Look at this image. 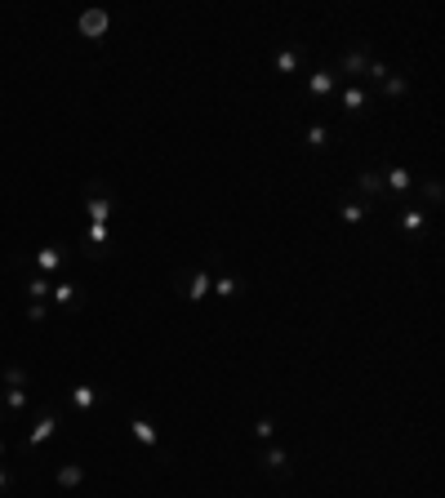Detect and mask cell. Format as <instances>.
I'll use <instances>...</instances> for the list:
<instances>
[{
	"label": "cell",
	"instance_id": "cell-24",
	"mask_svg": "<svg viewBox=\"0 0 445 498\" xmlns=\"http://www.w3.org/2000/svg\"><path fill=\"white\" fill-rule=\"evenodd\" d=\"M5 387H27V369L9 365V369H5Z\"/></svg>",
	"mask_w": 445,
	"mask_h": 498
},
{
	"label": "cell",
	"instance_id": "cell-12",
	"mask_svg": "<svg viewBox=\"0 0 445 498\" xmlns=\"http://www.w3.org/2000/svg\"><path fill=\"white\" fill-rule=\"evenodd\" d=\"M356 187H360V196H365V200H374V196H383V174H374V169H360V174H356Z\"/></svg>",
	"mask_w": 445,
	"mask_h": 498
},
{
	"label": "cell",
	"instance_id": "cell-9",
	"mask_svg": "<svg viewBox=\"0 0 445 498\" xmlns=\"http://www.w3.org/2000/svg\"><path fill=\"white\" fill-rule=\"evenodd\" d=\"M214 289V281H210V272H191L187 281H183V294L191 298V302H205V294Z\"/></svg>",
	"mask_w": 445,
	"mask_h": 498
},
{
	"label": "cell",
	"instance_id": "cell-21",
	"mask_svg": "<svg viewBox=\"0 0 445 498\" xmlns=\"http://www.w3.org/2000/svg\"><path fill=\"white\" fill-rule=\"evenodd\" d=\"M383 94H388V98H405V94H410V85H405V76H396V71H392V76L383 80Z\"/></svg>",
	"mask_w": 445,
	"mask_h": 498
},
{
	"label": "cell",
	"instance_id": "cell-18",
	"mask_svg": "<svg viewBox=\"0 0 445 498\" xmlns=\"http://www.w3.org/2000/svg\"><path fill=\"white\" fill-rule=\"evenodd\" d=\"M365 214H370V205H356V200H343V205H339V218H343V223H365Z\"/></svg>",
	"mask_w": 445,
	"mask_h": 498
},
{
	"label": "cell",
	"instance_id": "cell-15",
	"mask_svg": "<svg viewBox=\"0 0 445 498\" xmlns=\"http://www.w3.org/2000/svg\"><path fill=\"white\" fill-rule=\"evenodd\" d=\"M50 298L58 302V307H71V302H80V289H76V285H67V281H58V285L50 289Z\"/></svg>",
	"mask_w": 445,
	"mask_h": 498
},
{
	"label": "cell",
	"instance_id": "cell-6",
	"mask_svg": "<svg viewBox=\"0 0 445 498\" xmlns=\"http://www.w3.org/2000/svg\"><path fill=\"white\" fill-rule=\"evenodd\" d=\"M370 63H374V58H370L365 50H347V54L339 58V71H334V76H365Z\"/></svg>",
	"mask_w": 445,
	"mask_h": 498
},
{
	"label": "cell",
	"instance_id": "cell-8",
	"mask_svg": "<svg viewBox=\"0 0 445 498\" xmlns=\"http://www.w3.org/2000/svg\"><path fill=\"white\" fill-rule=\"evenodd\" d=\"M334 80H339V76H334L330 67L312 71V80H307V94H312V98H334Z\"/></svg>",
	"mask_w": 445,
	"mask_h": 498
},
{
	"label": "cell",
	"instance_id": "cell-5",
	"mask_svg": "<svg viewBox=\"0 0 445 498\" xmlns=\"http://www.w3.org/2000/svg\"><path fill=\"white\" fill-rule=\"evenodd\" d=\"M54 427H58L54 409H41V418H36V427L27 432V441H22V445H27V449H36V445H45V441H50V436H54Z\"/></svg>",
	"mask_w": 445,
	"mask_h": 498
},
{
	"label": "cell",
	"instance_id": "cell-3",
	"mask_svg": "<svg viewBox=\"0 0 445 498\" xmlns=\"http://www.w3.org/2000/svg\"><path fill=\"white\" fill-rule=\"evenodd\" d=\"M22 409H27V387H5V396H0V423L18 418Z\"/></svg>",
	"mask_w": 445,
	"mask_h": 498
},
{
	"label": "cell",
	"instance_id": "cell-14",
	"mask_svg": "<svg viewBox=\"0 0 445 498\" xmlns=\"http://www.w3.org/2000/svg\"><path fill=\"white\" fill-rule=\"evenodd\" d=\"M80 481H85V467H80V463H63V467H58V485H63V490H76Z\"/></svg>",
	"mask_w": 445,
	"mask_h": 498
},
{
	"label": "cell",
	"instance_id": "cell-2",
	"mask_svg": "<svg viewBox=\"0 0 445 498\" xmlns=\"http://www.w3.org/2000/svg\"><path fill=\"white\" fill-rule=\"evenodd\" d=\"M258 463H263V471H268V476H281V481L294 471V467H290V454H285L281 445H268V449L258 454Z\"/></svg>",
	"mask_w": 445,
	"mask_h": 498
},
{
	"label": "cell",
	"instance_id": "cell-1",
	"mask_svg": "<svg viewBox=\"0 0 445 498\" xmlns=\"http://www.w3.org/2000/svg\"><path fill=\"white\" fill-rule=\"evenodd\" d=\"M370 103H374V94H370V89H360V85H347V89L339 94L343 116H360V112H370Z\"/></svg>",
	"mask_w": 445,
	"mask_h": 498
},
{
	"label": "cell",
	"instance_id": "cell-13",
	"mask_svg": "<svg viewBox=\"0 0 445 498\" xmlns=\"http://www.w3.org/2000/svg\"><path fill=\"white\" fill-rule=\"evenodd\" d=\"M330 142H334L330 125H307V147H312V152H326Z\"/></svg>",
	"mask_w": 445,
	"mask_h": 498
},
{
	"label": "cell",
	"instance_id": "cell-27",
	"mask_svg": "<svg viewBox=\"0 0 445 498\" xmlns=\"http://www.w3.org/2000/svg\"><path fill=\"white\" fill-rule=\"evenodd\" d=\"M423 191H428V200H432V205H441V196H445V191H441V183H428Z\"/></svg>",
	"mask_w": 445,
	"mask_h": 498
},
{
	"label": "cell",
	"instance_id": "cell-26",
	"mask_svg": "<svg viewBox=\"0 0 445 498\" xmlns=\"http://www.w3.org/2000/svg\"><path fill=\"white\" fill-rule=\"evenodd\" d=\"M45 316H50V307H45V302H31V307H27V321H36V325H41Z\"/></svg>",
	"mask_w": 445,
	"mask_h": 498
},
{
	"label": "cell",
	"instance_id": "cell-22",
	"mask_svg": "<svg viewBox=\"0 0 445 498\" xmlns=\"http://www.w3.org/2000/svg\"><path fill=\"white\" fill-rule=\"evenodd\" d=\"M401 223H405V232H423V227H428V214H423V210H401Z\"/></svg>",
	"mask_w": 445,
	"mask_h": 498
},
{
	"label": "cell",
	"instance_id": "cell-16",
	"mask_svg": "<svg viewBox=\"0 0 445 498\" xmlns=\"http://www.w3.org/2000/svg\"><path fill=\"white\" fill-rule=\"evenodd\" d=\"M85 245H89V258H99V254H103V245H107V227H103V223H89Z\"/></svg>",
	"mask_w": 445,
	"mask_h": 498
},
{
	"label": "cell",
	"instance_id": "cell-19",
	"mask_svg": "<svg viewBox=\"0 0 445 498\" xmlns=\"http://www.w3.org/2000/svg\"><path fill=\"white\" fill-rule=\"evenodd\" d=\"M50 289H54V281H50V276H41V272H31V276H27V294H31L36 302H41L45 294H50Z\"/></svg>",
	"mask_w": 445,
	"mask_h": 498
},
{
	"label": "cell",
	"instance_id": "cell-28",
	"mask_svg": "<svg viewBox=\"0 0 445 498\" xmlns=\"http://www.w3.org/2000/svg\"><path fill=\"white\" fill-rule=\"evenodd\" d=\"M9 490H14V476H9V471L0 467V494H9Z\"/></svg>",
	"mask_w": 445,
	"mask_h": 498
},
{
	"label": "cell",
	"instance_id": "cell-7",
	"mask_svg": "<svg viewBox=\"0 0 445 498\" xmlns=\"http://www.w3.org/2000/svg\"><path fill=\"white\" fill-rule=\"evenodd\" d=\"M63 263H67V249H58V245L36 249V258H31V267H41V276L45 272H63Z\"/></svg>",
	"mask_w": 445,
	"mask_h": 498
},
{
	"label": "cell",
	"instance_id": "cell-23",
	"mask_svg": "<svg viewBox=\"0 0 445 498\" xmlns=\"http://www.w3.org/2000/svg\"><path fill=\"white\" fill-rule=\"evenodd\" d=\"M240 289H245V285H240L236 276H223V281H214V294H219V298H236Z\"/></svg>",
	"mask_w": 445,
	"mask_h": 498
},
{
	"label": "cell",
	"instance_id": "cell-20",
	"mask_svg": "<svg viewBox=\"0 0 445 498\" xmlns=\"http://www.w3.org/2000/svg\"><path fill=\"white\" fill-rule=\"evenodd\" d=\"M129 427H134V436H138V441L147 445V449H156V427H152L147 418H134V423H129Z\"/></svg>",
	"mask_w": 445,
	"mask_h": 498
},
{
	"label": "cell",
	"instance_id": "cell-25",
	"mask_svg": "<svg viewBox=\"0 0 445 498\" xmlns=\"http://www.w3.org/2000/svg\"><path fill=\"white\" fill-rule=\"evenodd\" d=\"M254 436H258V441H272V436H276V423H272L268 414H263V418L254 423Z\"/></svg>",
	"mask_w": 445,
	"mask_h": 498
},
{
	"label": "cell",
	"instance_id": "cell-4",
	"mask_svg": "<svg viewBox=\"0 0 445 498\" xmlns=\"http://www.w3.org/2000/svg\"><path fill=\"white\" fill-rule=\"evenodd\" d=\"M107 9H85V14H80V36H85V41H103L107 36Z\"/></svg>",
	"mask_w": 445,
	"mask_h": 498
},
{
	"label": "cell",
	"instance_id": "cell-17",
	"mask_svg": "<svg viewBox=\"0 0 445 498\" xmlns=\"http://www.w3.org/2000/svg\"><path fill=\"white\" fill-rule=\"evenodd\" d=\"M298 63H303V54H298V50H281V54H276V71H281V76H294Z\"/></svg>",
	"mask_w": 445,
	"mask_h": 498
},
{
	"label": "cell",
	"instance_id": "cell-10",
	"mask_svg": "<svg viewBox=\"0 0 445 498\" xmlns=\"http://www.w3.org/2000/svg\"><path fill=\"white\" fill-rule=\"evenodd\" d=\"M383 187L396 191V196H405V191L414 187V174H410V169H401V165H392L388 174H383Z\"/></svg>",
	"mask_w": 445,
	"mask_h": 498
},
{
	"label": "cell",
	"instance_id": "cell-11",
	"mask_svg": "<svg viewBox=\"0 0 445 498\" xmlns=\"http://www.w3.org/2000/svg\"><path fill=\"white\" fill-rule=\"evenodd\" d=\"M99 400H103V392H99V387H89V383L71 387V405H76L80 414H85V409H94V405H99Z\"/></svg>",
	"mask_w": 445,
	"mask_h": 498
},
{
	"label": "cell",
	"instance_id": "cell-29",
	"mask_svg": "<svg viewBox=\"0 0 445 498\" xmlns=\"http://www.w3.org/2000/svg\"><path fill=\"white\" fill-rule=\"evenodd\" d=\"M0 458H5V441H0Z\"/></svg>",
	"mask_w": 445,
	"mask_h": 498
}]
</instances>
